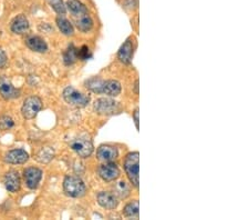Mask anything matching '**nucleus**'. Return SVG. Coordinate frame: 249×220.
<instances>
[{
    "label": "nucleus",
    "mask_w": 249,
    "mask_h": 220,
    "mask_svg": "<svg viewBox=\"0 0 249 220\" xmlns=\"http://www.w3.org/2000/svg\"><path fill=\"white\" fill-rule=\"evenodd\" d=\"M62 97L68 105L77 108H84L90 103V96L81 93L73 87H67L63 90Z\"/></svg>",
    "instance_id": "nucleus-3"
},
{
    "label": "nucleus",
    "mask_w": 249,
    "mask_h": 220,
    "mask_svg": "<svg viewBox=\"0 0 249 220\" xmlns=\"http://www.w3.org/2000/svg\"><path fill=\"white\" fill-rule=\"evenodd\" d=\"M26 45L28 48H30L32 51H36V53H47L48 50V45L47 42L39 36H30L26 39Z\"/></svg>",
    "instance_id": "nucleus-16"
},
{
    "label": "nucleus",
    "mask_w": 249,
    "mask_h": 220,
    "mask_svg": "<svg viewBox=\"0 0 249 220\" xmlns=\"http://www.w3.org/2000/svg\"><path fill=\"white\" fill-rule=\"evenodd\" d=\"M139 115H140V113H139V108H136V109L134 110V113H133V120H134V123H135L136 129H138V130H139V128H140V118H139Z\"/></svg>",
    "instance_id": "nucleus-30"
},
{
    "label": "nucleus",
    "mask_w": 249,
    "mask_h": 220,
    "mask_svg": "<svg viewBox=\"0 0 249 220\" xmlns=\"http://www.w3.org/2000/svg\"><path fill=\"white\" fill-rule=\"evenodd\" d=\"M74 21L75 25L78 27V29L80 31H82V33H88V31H90L92 28H93V20H92L89 14L84 15L82 17L75 18Z\"/></svg>",
    "instance_id": "nucleus-19"
},
{
    "label": "nucleus",
    "mask_w": 249,
    "mask_h": 220,
    "mask_svg": "<svg viewBox=\"0 0 249 220\" xmlns=\"http://www.w3.org/2000/svg\"><path fill=\"white\" fill-rule=\"evenodd\" d=\"M113 190H114L113 194L118 198L125 199L126 197L130 196V186H128V183H126L125 181H120L116 183V185L113 187Z\"/></svg>",
    "instance_id": "nucleus-23"
},
{
    "label": "nucleus",
    "mask_w": 249,
    "mask_h": 220,
    "mask_svg": "<svg viewBox=\"0 0 249 220\" xmlns=\"http://www.w3.org/2000/svg\"><path fill=\"white\" fill-rule=\"evenodd\" d=\"M140 155L138 151H133L126 155L125 160H124V170H125L126 176L132 186L139 188V169H140Z\"/></svg>",
    "instance_id": "nucleus-2"
},
{
    "label": "nucleus",
    "mask_w": 249,
    "mask_h": 220,
    "mask_svg": "<svg viewBox=\"0 0 249 220\" xmlns=\"http://www.w3.org/2000/svg\"><path fill=\"white\" fill-rule=\"evenodd\" d=\"M123 216L126 218H138L139 217V201L133 200V201L128 202L124 207Z\"/></svg>",
    "instance_id": "nucleus-22"
},
{
    "label": "nucleus",
    "mask_w": 249,
    "mask_h": 220,
    "mask_svg": "<svg viewBox=\"0 0 249 220\" xmlns=\"http://www.w3.org/2000/svg\"><path fill=\"white\" fill-rule=\"evenodd\" d=\"M57 26L64 36H72L74 34V28L72 23L64 17L57 18Z\"/></svg>",
    "instance_id": "nucleus-21"
},
{
    "label": "nucleus",
    "mask_w": 249,
    "mask_h": 220,
    "mask_svg": "<svg viewBox=\"0 0 249 220\" xmlns=\"http://www.w3.org/2000/svg\"><path fill=\"white\" fill-rule=\"evenodd\" d=\"M10 29L16 35H23L27 33L28 29H29V21H28L26 16H17V17L13 20V22H11Z\"/></svg>",
    "instance_id": "nucleus-17"
},
{
    "label": "nucleus",
    "mask_w": 249,
    "mask_h": 220,
    "mask_svg": "<svg viewBox=\"0 0 249 220\" xmlns=\"http://www.w3.org/2000/svg\"><path fill=\"white\" fill-rule=\"evenodd\" d=\"M103 81H104V80H102V79L93 77V78H90L89 80H87V81L84 82V85H86V87L88 88V89L91 90L92 93L101 95Z\"/></svg>",
    "instance_id": "nucleus-24"
},
{
    "label": "nucleus",
    "mask_w": 249,
    "mask_h": 220,
    "mask_svg": "<svg viewBox=\"0 0 249 220\" xmlns=\"http://www.w3.org/2000/svg\"><path fill=\"white\" fill-rule=\"evenodd\" d=\"M96 157L103 162H111L119 157V151L114 146L103 145L99 147L96 151Z\"/></svg>",
    "instance_id": "nucleus-12"
},
{
    "label": "nucleus",
    "mask_w": 249,
    "mask_h": 220,
    "mask_svg": "<svg viewBox=\"0 0 249 220\" xmlns=\"http://www.w3.org/2000/svg\"><path fill=\"white\" fill-rule=\"evenodd\" d=\"M66 7L68 8V10L70 11V14L74 19L89 14L87 7L84 6L80 0H68Z\"/></svg>",
    "instance_id": "nucleus-18"
},
{
    "label": "nucleus",
    "mask_w": 249,
    "mask_h": 220,
    "mask_svg": "<svg viewBox=\"0 0 249 220\" xmlns=\"http://www.w3.org/2000/svg\"><path fill=\"white\" fill-rule=\"evenodd\" d=\"M70 148L81 158H89L93 154L94 150V146L91 140L83 137H79L72 140L70 142Z\"/></svg>",
    "instance_id": "nucleus-6"
},
{
    "label": "nucleus",
    "mask_w": 249,
    "mask_h": 220,
    "mask_svg": "<svg viewBox=\"0 0 249 220\" xmlns=\"http://www.w3.org/2000/svg\"><path fill=\"white\" fill-rule=\"evenodd\" d=\"M94 110L99 115L112 116L121 111V106L112 98H99L94 102Z\"/></svg>",
    "instance_id": "nucleus-4"
},
{
    "label": "nucleus",
    "mask_w": 249,
    "mask_h": 220,
    "mask_svg": "<svg viewBox=\"0 0 249 220\" xmlns=\"http://www.w3.org/2000/svg\"><path fill=\"white\" fill-rule=\"evenodd\" d=\"M29 160V155L23 149H13L5 155V161L11 165H21Z\"/></svg>",
    "instance_id": "nucleus-13"
},
{
    "label": "nucleus",
    "mask_w": 249,
    "mask_h": 220,
    "mask_svg": "<svg viewBox=\"0 0 249 220\" xmlns=\"http://www.w3.org/2000/svg\"><path fill=\"white\" fill-rule=\"evenodd\" d=\"M98 199V203L104 209H115L119 206V198L113 193H109V191H101L96 196Z\"/></svg>",
    "instance_id": "nucleus-10"
},
{
    "label": "nucleus",
    "mask_w": 249,
    "mask_h": 220,
    "mask_svg": "<svg viewBox=\"0 0 249 220\" xmlns=\"http://www.w3.org/2000/svg\"><path fill=\"white\" fill-rule=\"evenodd\" d=\"M135 49V38L130 37L125 40L118 51V58L124 65H130L133 59Z\"/></svg>",
    "instance_id": "nucleus-7"
},
{
    "label": "nucleus",
    "mask_w": 249,
    "mask_h": 220,
    "mask_svg": "<svg viewBox=\"0 0 249 220\" xmlns=\"http://www.w3.org/2000/svg\"><path fill=\"white\" fill-rule=\"evenodd\" d=\"M78 48H75L73 45H70L68 49L63 53V62L64 65L71 66L78 60Z\"/></svg>",
    "instance_id": "nucleus-20"
},
{
    "label": "nucleus",
    "mask_w": 249,
    "mask_h": 220,
    "mask_svg": "<svg viewBox=\"0 0 249 220\" xmlns=\"http://www.w3.org/2000/svg\"><path fill=\"white\" fill-rule=\"evenodd\" d=\"M98 174L103 181L112 182L120 177V169L113 161L106 162L100 166Z\"/></svg>",
    "instance_id": "nucleus-8"
},
{
    "label": "nucleus",
    "mask_w": 249,
    "mask_h": 220,
    "mask_svg": "<svg viewBox=\"0 0 249 220\" xmlns=\"http://www.w3.org/2000/svg\"><path fill=\"white\" fill-rule=\"evenodd\" d=\"M0 95L1 97L6 100L18 98L20 96V91L15 88L13 83L6 77H0Z\"/></svg>",
    "instance_id": "nucleus-11"
},
{
    "label": "nucleus",
    "mask_w": 249,
    "mask_h": 220,
    "mask_svg": "<svg viewBox=\"0 0 249 220\" xmlns=\"http://www.w3.org/2000/svg\"><path fill=\"white\" fill-rule=\"evenodd\" d=\"M63 190L71 198H80L86 195L87 187L81 178L77 176H67L63 180Z\"/></svg>",
    "instance_id": "nucleus-1"
},
{
    "label": "nucleus",
    "mask_w": 249,
    "mask_h": 220,
    "mask_svg": "<svg viewBox=\"0 0 249 220\" xmlns=\"http://www.w3.org/2000/svg\"><path fill=\"white\" fill-rule=\"evenodd\" d=\"M8 62V57L5 51H3L1 48H0V68H3L7 66Z\"/></svg>",
    "instance_id": "nucleus-29"
},
{
    "label": "nucleus",
    "mask_w": 249,
    "mask_h": 220,
    "mask_svg": "<svg viewBox=\"0 0 249 220\" xmlns=\"http://www.w3.org/2000/svg\"><path fill=\"white\" fill-rule=\"evenodd\" d=\"M134 91L136 95H139V79L135 81V85H134Z\"/></svg>",
    "instance_id": "nucleus-31"
},
{
    "label": "nucleus",
    "mask_w": 249,
    "mask_h": 220,
    "mask_svg": "<svg viewBox=\"0 0 249 220\" xmlns=\"http://www.w3.org/2000/svg\"><path fill=\"white\" fill-rule=\"evenodd\" d=\"M120 94H121V83L118 80H104L101 95H107L109 97H118Z\"/></svg>",
    "instance_id": "nucleus-15"
},
{
    "label": "nucleus",
    "mask_w": 249,
    "mask_h": 220,
    "mask_svg": "<svg viewBox=\"0 0 249 220\" xmlns=\"http://www.w3.org/2000/svg\"><path fill=\"white\" fill-rule=\"evenodd\" d=\"M42 108L41 99L37 96H30L25 99L21 107V114L25 119H34Z\"/></svg>",
    "instance_id": "nucleus-5"
},
{
    "label": "nucleus",
    "mask_w": 249,
    "mask_h": 220,
    "mask_svg": "<svg viewBox=\"0 0 249 220\" xmlns=\"http://www.w3.org/2000/svg\"><path fill=\"white\" fill-rule=\"evenodd\" d=\"M3 183L7 188L8 191L10 193H17L20 189V177L18 171L16 170H10L5 175V178H3Z\"/></svg>",
    "instance_id": "nucleus-14"
},
{
    "label": "nucleus",
    "mask_w": 249,
    "mask_h": 220,
    "mask_svg": "<svg viewBox=\"0 0 249 220\" xmlns=\"http://www.w3.org/2000/svg\"><path fill=\"white\" fill-rule=\"evenodd\" d=\"M78 59L79 60H88L92 57L91 50L88 46H82L78 48Z\"/></svg>",
    "instance_id": "nucleus-28"
},
{
    "label": "nucleus",
    "mask_w": 249,
    "mask_h": 220,
    "mask_svg": "<svg viewBox=\"0 0 249 220\" xmlns=\"http://www.w3.org/2000/svg\"><path fill=\"white\" fill-rule=\"evenodd\" d=\"M23 178H25L26 185L31 190L37 189L42 178V170L36 167H29L23 171Z\"/></svg>",
    "instance_id": "nucleus-9"
},
{
    "label": "nucleus",
    "mask_w": 249,
    "mask_h": 220,
    "mask_svg": "<svg viewBox=\"0 0 249 220\" xmlns=\"http://www.w3.org/2000/svg\"><path fill=\"white\" fill-rule=\"evenodd\" d=\"M54 156V151L53 149H51L50 147H45L40 149L39 153L36 156V159L38 160L39 162H49L51 159H53Z\"/></svg>",
    "instance_id": "nucleus-25"
},
{
    "label": "nucleus",
    "mask_w": 249,
    "mask_h": 220,
    "mask_svg": "<svg viewBox=\"0 0 249 220\" xmlns=\"http://www.w3.org/2000/svg\"><path fill=\"white\" fill-rule=\"evenodd\" d=\"M15 126L14 120L9 116H2L0 117V129L1 130H8L10 128H13Z\"/></svg>",
    "instance_id": "nucleus-27"
},
{
    "label": "nucleus",
    "mask_w": 249,
    "mask_h": 220,
    "mask_svg": "<svg viewBox=\"0 0 249 220\" xmlns=\"http://www.w3.org/2000/svg\"><path fill=\"white\" fill-rule=\"evenodd\" d=\"M48 1H49V5L55 13L59 15H66L67 7L63 3V0H48Z\"/></svg>",
    "instance_id": "nucleus-26"
}]
</instances>
